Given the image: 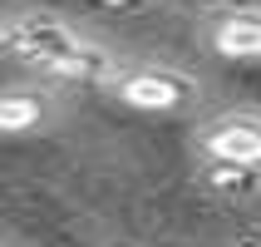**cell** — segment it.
<instances>
[{
	"label": "cell",
	"mask_w": 261,
	"mask_h": 247,
	"mask_svg": "<svg viewBox=\"0 0 261 247\" xmlns=\"http://www.w3.org/2000/svg\"><path fill=\"white\" fill-rule=\"evenodd\" d=\"M40 119H44V109L35 94H5L0 99V133H30Z\"/></svg>",
	"instance_id": "6"
},
{
	"label": "cell",
	"mask_w": 261,
	"mask_h": 247,
	"mask_svg": "<svg viewBox=\"0 0 261 247\" xmlns=\"http://www.w3.org/2000/svg\"><path fill=\"white\" fill-rule=\"evenodd\" d=\"M118 99L143 114H163V109H182L197 99V79L177 70H133L118 79Z\"/></svg>",
	"instance_id": "2"
},
{
	"label": "cell",
	"mask_w": 261,
	"mask_h": 247,
	"mask_svg": "<svg viewBox=\"0 0 261 247\" xmlns=\"http://www.w3.org/2000/svg\"><path fill=\"white\" fill-rule=\"evenodd\" d=\"M202 148L212 159H232V163L261 168V124L256 119H217L202 133Z\"/></svg>",
	"instance_id": "3"
},
{
	"label": "cell",
	"mask_w": 261,
	"mask_h": 247,
	"mask_svg": "<svg viewBox=\"0 0 261 247\" xmlns=\"http://www.w3.org/2000/svg\"><path fill=\"white\" fill-rule=\"evenodd\" d=\"M212 44H217V55H227V59H261V15L256 10L222 15Z\"/></svg>",
	"instance_id": "4"
},
{
	"label": "cell",
	"mask_w": 261,
	"mask_h": 247,
	"mask_svg": "<svg viewBox=\"0 0 261 247\" xmlns=\"http://www.w3.org/2000/svg\"><path fill=\"white\" fill-rule=\"evenodd\" d=\"M49 74L74 79V84H99L103 74H109V55H103V50H94V44H79L74 55L55 59V64H49Z\"/></svg>",
	"instance_id": "5"
},
{
	"label": "cell",
	"mask_w": 261,
	"mask_h": 247,
	"mask_svg": "<svg viewBox=\"0 0 261 247\" xmlns=\"http://www.w3.org/2000/svg\"><path fill=\"white\" fill-rule=\"evenodd\" d=\"M79 44L84 40H79L69 25L49 20V15H30V20H15V25L5 30V50H10L15 59H25V64H40V70H49V64L64 59V55H74Z\"/></svg>",
	"instance_id": "1"
},
{
	"label": "cell",
	"mask_w": 261,
	"mask_h": 247,
	"mask_svg": "<svg viewBox=\"0 0 261 247\" xmlns=\"http://www.w3.org/2000/svg\"><path fill=\"white\" fill-rule=\"evenodd\" d=\"M207 183H212L217 193H232V198H247V193H256L251 163H232V159H212V168H207Z\"/></svg>",
	"instance_id": "7"
}]
</instances>
